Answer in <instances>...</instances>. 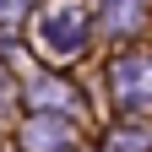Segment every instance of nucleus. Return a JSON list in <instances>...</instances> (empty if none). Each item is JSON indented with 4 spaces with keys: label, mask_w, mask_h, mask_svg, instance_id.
<instances>
[{
    "label": "nucleus",
    "mask_w": 152,
    "mask_h": 152,
    "mask_svg": "<svg viewBox=\"0 0 152 152\" xmlns=\"http://www.w3.org/2000/svg\"><path fill=\"white\" fill-rule=\"evenodd\" d=\"M38 44H44L49 54H76L82 49V6H54L44 22H38Z\"/></svg>",
    "instance_id": "1"
},
{
    "label": "nucleus",
    "mask_w": 152,
    "mask_h": 152,
    "mask_svg": "<svg viewBox=\"0 0 152 152\" xmlns=\"http://www.w3.org/2000/svg\"><path fill=\"white\" fill-rule=\"evenodd\" d=\"M114 82H120V98H125V103L152 98V60H141V54L120 60V65H114Z\"/></svg>",
    "instance_id": "2"
},
{
    "label": "nucleus",
    "mask_w": 152,
    "mask_h": 152,
    "mask_svg": "<svg viewBox=\"0 0 152 152\" xmlns=\"http://www.w3.org/2000/svg\"><path fill=\"white\" fill-rule=\"evenodd\" d=\"M27 147H33V152H71V125L44 114V120L27 125Z\"/></svg>",
    "instance_id": "3"
},
{
    "label": "nucleus",
    "mask_w": 152,
    "mask_h": 152,
    "mask_svg": "<svg viewBox=\"0 0 152 152\" xmlns=\"http://www.w3.org/2000/svg\"><path fill=\"white\" fill-rule=\"evenodd\" d=\"M136 16H141L136 0H109V27H136Z\"/></svg>",
    "instance_id": "4"
},
{
    "label": "nucleus",
    "mask_w": 152,
    "mask_h": 152,
    "mask_svg": "<svg viewBox=\"0 0 152 152\" xmlns=\"http://www.w3.org/2000/svg\"><path fill=\"white\" fill-rule=\"evenodd\" d=\"M33 98H44V103H71L65 92H60V82H38V87H33Z\"/></svg>",
    "instance_id": "5"
},
{
    "label": "nucleus",
    "mask_w": 152,
    "mask_h": 152,
    "mask_svg": "<svg viewBox=\"0 0 152 152\" xmlns=\"http://www.w3.org/2000/svg\"><path fill=\"white\" fill-rule=\"evenodd\" d=\"M22 6H27V0H0V22H16V16H22Z\"/></svg>",
    "instance_id": "6"
}]
</instances>
